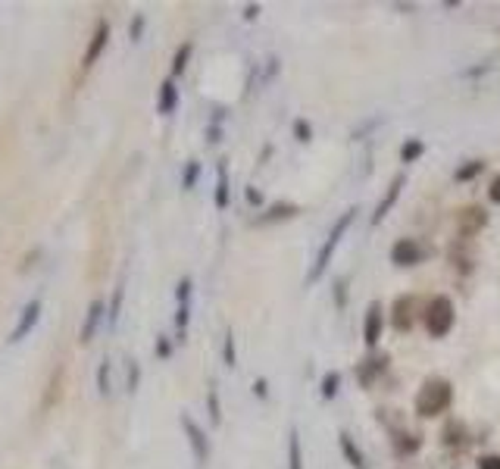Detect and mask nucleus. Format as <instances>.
I'll list each match as a JSON object with an SVG mask.
<instances>
[{"label":"nucleus","instance_id":"32","mask_svg":"<svg viewBox=\"0 0 500 469\" xmlns=\"http://www.w3.org/2000/svg\"><path fill=\"white\" fill-rule=\"evenodd\" d=\"M141 31H144V16L138 13V16L131 19V25H128V38L131 41H141Z\"/></svg>","mask_w":500,"mask_h":469},{"label":"nucleus","instance_id":"36","mask_svg":"<svg viewBox=\"0 0 500 469\" xmlns=\"http://www.w3.org/2000/svg\"><path fill=\"white\" fill-rule=\"evenodd\" d=\"M260 191H253V188H247V204H260Z\"/></svg>","mask_w":500,"mask_h":469},{"label":"nucleus","instance_id":"31","mask_svg":"<svg viewBox=\"0 0 500 469\" xmlns=\"http://www.w3.org/2000/svg\"><path fill=\"white\" fill-rule=\"evenodd\" d=\"M294 135H297V141H310V138H312V129H310V122H303V119H297V122H294Z\"/></svg>","mask_w":500,"mask_h":469},{"label":"nucleus","instance_id":"30","mask_svg":"<svg viewBox=\"0 0 500 469\" xmlns=\"http://www.w3.org/2000/svg\"><path fill=\"white\" fill-rule=\"evenodd\" d=\"M169 354H172V341H169L166 335H160L156 338V356H160V360H169Z\"/></svg>","mask_w":500,"mask_h":469},{"label":"nucleus","instance_id":"21","mask_svg":"<svg viewBox=\"0 0 500 469\" xmlns=\"http://www.w3.org/2000/svg\"><path fill=\"white\" fill-rule=\"evenodd\" d=\"M110 372H112V366H110V360H103L100 363V369H97V391H100V397H110Z\"/></svg>","mask_w":500,"mask_h":469},{"label":"nucleus","instance_id":"24","mask_svg":"<svg viewBox=\"0 0 500 469\" xmlns=\"http://www.w3.org/2000/svg\"><path fill=\"white\" fill-rule=\"evenodd\" d=\"M197 175H200V163L197 160H188L185 175H181V188H185V191H191V188L197 185Z\"/></svg>","mask_w":500,"mask_h":469},{"label":"nucleus","instance_id":"35","mask_svg":"<svg viewBox=\"0 0 500 469\" xmlns=\"http://www.w3.org/2000/svg\"><path fill=\"white\" fill-rule=\"evenodd\" d=\"M488 197H491L494 204H500V175L491 181V188H488Z\"/></svg>","mask_w":500,"mask_h":469},{"label":"nucleus","instance_id":"23","mask_svg":"<svg viewBox=\"0 0 500 469\" xmlns=\"http://www.w3.org/2000/svg\"><path fill=\"white\" fill-rule=\"evenodd\" d=\"M206 406H210L212 425L222 422V406H219V391H216V385H210V391H206Z\"/></svg>","mask_w":500,"mask_h":469},{"label":"nucleus","instance_id":"1","mask_svg":"<svg viewBox=\"0 0 500 469\" xmlns=\"http://www.w3.org/2000/svg\"><path fill=\"white\" fill-rule=\"evenodd\" d=\"M353 216H356V210L350 206V210H344L341 216L335 219V225H331L328 238L322 241V247H319V254H316V263H312V269L306 272V285H316V281L325 275V269H328V263H331V256H335V250H338V244H341V238L347 235V229H350V222H353Z\"/></svg>","mask_w":500,"mask_h":469},{"label":"nucleus","instance_id":"12","mask_svg":"<svg viewBox=\"0 0 500 469\" xmlns=\"http://www.w3.org/2000/svg\"><path fill=\"white\" fill-rule=\"evenodd\" d=\"M175 106H178V88H175V79H166L160 85V100H156V113L162 116H172Z\"/></svg>","mask_w":500,"mask_h":469},{"label":"nucleus","instance_id":"28","mask_svg":"<svg viewBox=\"0 0 500 469\" xmlns=\"http://www.w3.org/2000/svg\"><path fill=\"white\" fill-rule=\"evenodd\" d=\"M125 369H128V381H125V388H128V394H135L138 385H141V366H138V360H128L125 363Z\"/></svg>","mask_w":500,"mask_h":469},{"label":"nucleus","instance_id":"16","mask_svg":"<svg viewBox=\"0 0 500 469\" xmlns=\"http://www.w3.org/2000/svg\"><path fill=\"white\" fill-rule=\"evenodd\" d=\"M294 213H297V206H294V204H272L260 219H256V222H275V219H291Z\"/></svg>","mask_w":500,"mask_h":469},{"label":"nucleus","instance_id":"27","mask_svg":"<svg viewBox=\"0 0 500 469\" xmlns=\"http://www.w3.org/2000/svg\"><path fill=\"white\" fill-rule=\"evenodd\" d=\"M485 169V163L481 160H469L462 169H456V181H469V179H475V175Z\"/></svg>","mask_w":500,"mask_h":469},{"label":"nucleus","instance_id":"14","mask_svg":"<svg viewBox=\"0 0 500 469\" xmlns=\"http://www.w3.org/2000/svg\"><path fill=\"white\" fill-rule=\"evenodd\" d=\"M216 206L219 210L228 206V166H225V160H219L216 166Z\"/></svg>","mask_w":500,"mask_h":469},{"label":"nucleus","instance_id":"3","mask_svg":"<svg viewBox=\"0 0 500 469\" xmlns=\"http://www.w3.org/2000/svg\"><path fill=\"white\" fill-rule=\"evenodd\" d=\"M453 319H456V310H453V300L438 294L431 297L428 310H425V329H428L431 338H444L450 329H453Z\"/></svg>","mask_w":500,"mask_h":469},{"label":"nucleus","instance_id":"10","mask_svg":"<svg viewBox=\"0 0 500 469\" xmlns=\"http://www.w3.org/2000/svg\"><path fill=\"white\" fill-rule=\"evenodd\" d=\"M103 316H106V306H103V300H91L88 304V313H85V325H81V335H78V341L81 344H91V338L97 335V329H100V322H103Z\"/></svg>","mask_w":500,"mask_h":469},{"label":"nucleus","instance_id":"29","mask_svg":"<svg viewBox=\"0 0 500 469\" xmlns=\"http://www.w3.org/2000/svg\"><path fill=\"white\" fill-rule=\"evenodd\" d=\"M191 291H194V281H191V279H188V275H185V279H181L178 285H175V300H178V306H181V304H188V300H191Z\"/></svg>","mask_w":500,"mask_h":469},{"label":"nucleus","instance_id":"33","mask_svg":"<svg viewBox=\"0 0 500 469\" xmlns=\"http://www.w3.org/2000/svg\"><path fill=\"white\" fill-rule=\"evenodd\" d=\"M478 469H500V454H494V456H481V460H478Z\"/></svg>","mask_w":500,"mask_h":469},{"label":"nucleus","instance_id":"22","mask_svg":"<svg viewBox=\"0 0 500 469\" xmlns=\"http://www.w3.org/2000/svg\"><path fill=\"white\" fill-rule=\"evenodd\" d=\"M338 385H341V372H335V369H331V372H325L322 375V397L325 400H331L338 394Z\"/></svg>","mask_w":500,"mask_h":469},{"label":"nucleus","instance_id":"38","mask_svg":"<svg viewBox=\"0 0 500 469\" xmlns=\"http://www.w3.org/2000/svg\"><path fill=\"white\" fill-rule=\"evenodd\" d=\"M338 306H344V281H338Z\"/></svg>","mask_w":500,"mask_h":469},{"label":"nucleus","instance_id":"25","mask_svg":"<svg viewBox=\"0 0 500 469\" xmlns=\"http://www.w3.org/2000/svg\"><path fill=\"white\" fill-rule=\"evenodd\" d=\"M222 363L225 366H235L238 363V350H235V335H231V331H225V344H222Z\"/></svg>","mask_w":500,"mask_h":469},{"label":"nucleus","instance_id":"2","mask_svg":"<svg viewBox=\"0 0 500 469\" xmlns=\"http://www.w3.org/2000/svg\"><path fill=\"white\" fill-rule=\"evenodd\" d=\"M453 404V388H450L447 379H425L422 388L416 394V413L425 419L441 416L447 406Z\"/></svg>","mask_w":500,"mask_h":469},{"label":"nucleus","instance_id":"19","mask_svg":"<svg viewBox=\"0 0 500 469\" xmlns=\"http://www.w3.org/2000/svg\"><path fill=\"white\" fill-rule=\"evenodd\" d=\"M425 154V144L419 141V138H412V141H406L403 147H400V160L403 163H412V160H419V156Z\"/></svg>","mask_w":500,"mask_h":469},{"label":"nucleus","instance_id":"34","mask_svg":"<svg viewBox=\"0 0 500 469\" xmlns=\"http://www.w3.org/2000/svg\"><path fill=\"white\" fill-rule=\"evenodd\" d=\"M253 394H256V397H262V400L269 397V385H266V379H256V381H253Z\"/></svg>","mask_w":500,"mask_h":469},{"label":"nucleus","instance_id":"26","mask_svg":"<svg viewBox=\"0 0 500 469\" xmlns=\"http://www.w3.org/2000/svg\"><path fill=\"white\" fill-rule=\"evenodd\" d=\"M188 322H191V304H181L178 310H175V329H178V338H181V341H185Z\"/></svg>","mask_w":500,"mask_h":469},{"label":"nucleus","instance_id":"11","mask_svg":"<svg viewBox=\"0 0 500 469\" xmlns=\"http://www.w3.org/2000/svg\"><path fill=\"white\" fill-rule=\"evenodd\" d=\"M381 325H385V316H381V304H369L366 322H362V341H366L369 347H375V344H378Z\"/></svg>","mask_w":500,"mask_h":469},{"label":"nucleus","instance_id":"13","mask_svg":"<svg viewBox=\"0 0 500 469\" xmlns=\"http://www.w3.org/2000/svg\"><path fill=\"white\" fill-rule=\"evenodd\" d=\"M338 444H341V450H344V456H347V463L353 469H366V456H362V450L353 444V438L347 435V431H341L338 435Z\"/></svg>","mask_w":500,"mask_h":469},{"label":"nucleus","instance_id":"6","mask_svg":"<svg viewBox=\"0 0 500 469\" xmlns=\"http://www.w3.org/2000/svg\"><path fill=\"white\" fill-rule=\"evenodd\" d=\"M106 44H110V22L100 19L94 35H91V41H88V47H85V56H81V69H91L94 63L100 60V54L106 50Z\"/></svg>","mask_w":500,"mask_h":469},{"label":"nucleus","instance_id":"7","mask_svg":"<svg viewBox=\"0 0 500 469\" xmlns=\"http://www.w3.org/2000/svg\"><path fill=\"white\" fill-rule=\"evenodd\" d=\"M422 260H425V250L419 247L416 238H400V241L391 247L394 266H416V263H422Z\"/></svg>","mask_w":500,"mask_h":469},{"label":"nucleus","instance_id":"8","mask_svg":"<svg viewBox=\"0 0 500 469\" xmlns=\"http://www.w3.org/2000/svg\"><path fill=\"white\" fill-rule=\"evenodd\" d=\"M485 225H488V213L481 210V206H466V210L456 213V231H460L462 238L478 235Z\"/></svg>","mask_w":500,"mask_h":469},{"label":"nucleus","instance_id":"37","mask_svg":"<svg viewBox=\"0 0 500 469\" xmlns=\"http://www.w3.org/2000/svg\"><path fill=\"white\" fill-rule=\"evenodd\" d=\"M256 13H260V6H253V3H250V6H247V10H244V19H253V16H256Z\"/></svg>","mask_w":500,"mask_h":469},{"label":"nucleus","instance_id":"5","mask_svg":"<svg viewBox=\"0 0 500 469\" xmlns=\"http://www.w3.org/2000/svg\"><path fill=\"white\" fill-rule=\"evenodd\" d=\"M41 310H44V300H41V297H31L28 304L22 306L16 329L10 331V338H6V341H10V344H19L25 335H31V329H35V325H38V319H41Z\"/></svg>","mask_w":500,"mask_h":469},{"label":"nucleus","instance_id":"18","mask_svg":"<svg viewBox=\"0 0 500 469\" xmlns=\"http://www.w3.org/2000/svg\"><path fill=\"white\" fill-rule=\"evenodd\" d=\"M122 297H125V285L119 281L116 291H112V300H110V310H106V322L116 325L119 322V313H122Z\"/></svg>","mask_w":500,"mask_h":469},{"label":"nucleus","instance_id":"17","mask_svg":"<svg viewBox=\"0 0 500 469\" xmlns=\"http://www.w3.org/2000/svg\"><path fill=\"white\" fill-rule=\"evenodd\" d=\"M191 50H194V44H191V41H185L178 50H175V56H172V79H178V75L188 69V60H191Z\"/></svg>","mask_w":500,"mask_h":469},{"label":"nucleus","instance_id":"15","mask_svg":"<svg viewBox=\"0 0 500 469\" xmlns=\"http://www.w3.org/2000/svg\"><path fill=\"white\" fill-rule=\"evenodd\" d=\"M288 469H303V447H300V431H288Z\"/></svg>","mask_w":500,"mask_h":469},{"label":"nucleus","instance_id":"4","mask_svg":"<svg viewBox=\"0 0 500 469\" xmlns=\"http://www.w3.org/2000/svg\"><path fill=\"white\" fill-rule=\"evenodd\" d=\"M181 429H185L188 444H191L194 463H197V466H206V460H210V438H206V431L200 429V425L194 422L188 413H181Z\"/></svg>","mask_w":500,"mask_h":469},{"label":"nucleus","instance_id":"20","mask_svg":"<svg viewBox=\"0 0 500 469\" xmlns=\"http://www.w3.org/2000/svg\"><path fill=\"white\" fill-rule=\"evenodd\" d=\"M394 313H397V316H394V325H397L400 331H403V329H410V300H406V297H400L397 304H394Z\"/></svg>","mask_w":500,"mask_h":469},{"label":"nucleus","instance_id":"9","mask_svg":"<svg viewBox=\"0 0 500 469\" xmlns=\"http://www.w3.org/2000/svg\"><path fill=\"white\" fill-rule=\"evenodd\" d=\"M406 185V175L403 172H397L391 179V185H388V191H385V197L378 200V204H375V213H372V225H378L381 219L388 216V213H391V206L397 204V197H400V188Z\"/></svg>","mask_w":500,"mask_h":469}]
</instances>
